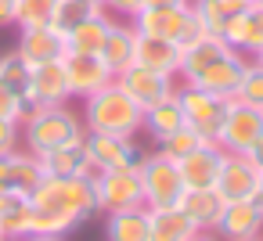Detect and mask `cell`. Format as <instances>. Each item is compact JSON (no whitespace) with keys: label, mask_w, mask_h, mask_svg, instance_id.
<instances>
[{"label":"cell","mask_w":263,"mask_h":241,"mask_svg":"<svg viewBox=\"0 0 263 241\" xmlns=\"http://www.w3.org/2000/svg\"><path fill=\"white\" fill-rule=\"evenodd\" d=\"M29 76H33V65L18 51H4V54H0V83H4L8 90H15L22 101L29 97Z\"/></svg>","instance_id":"f1b7e54d"},{"label":"cell","mask_w":263,"mask_h":241,"mask_svg":"<svg viewBox=\"0 0 263 241\" xmlns=\"http://www.w3.org/2000/svg\"><path fill=\"white\" fill-rule=\"evenodd\" d=\"M94 4H101V0H94Z\"/></svg>","instance_id":"c3c4849f"},{"label":"cell","mask_w":263,"mask_h":241,"mask_svg":"<svg viewBox=\"0 0 263 241\" xmlns=\"http://www.w3.org/2000/svg\"><path fill=\"white\" fill-rule=\"evenodd\" d=\"M252 241H263V234H259V237H252Z\"/></svg>","instance_id":"bcb514c9"},{"label":"cell","mask_w":263,"mask_h":241,"mask_svg":"<svg viewBox=\"0 0 263 241\" xmlns=\"http://www.w3.org/2000/svg\"><path fill=\"white\" fill-rule=\"evenodd\" d=\"M205 144V137L198 133V130H191V126H180L177 133H170L162 144H155L162 155H170V158H184V155H191L195 148H202Z\"/></svg>","instance_id":"d6a6232c"},{"label":"cell","mask_w":263,"mask_h":241,"mask_svg":"<svg viewBox=\"0 0 263 241\" xmlns=\"http://www.w3.org/2000/svg\"><path fill=\"white\" fill-rule=\"evenodd\" d=\"M72 90H69V76H65V58L62 62H44V65H33V76H29V97H26V115L33 108H44V105H69Z\"/></svg>","instance_id":"8fae6325"},{"label":"cell","mask_w":263,"mask_h":241,"mask_svg":"<svg viewBox=\"0 0 263 241\" xmlns=\"http://www.w3.org/2000/svg\"><path fill=\"white\" fill-rule=\"evenodd\" d=\"M180 126H187V123H184V108H180L177 94L166 97V101H159V105H152V108H144V126H141V133H148L152 144H162V140H166L170 133H177Z\"/></svg>","instance_id":"484cf974"},{"label":"cell","mask_w":263,"mask_h":241,"mask_svg":"<svg viewBox=\"0 0 263 241\" xmlns=\"http://www.w3.org/2000/svg\"><path fill=\"white\" fill-rule=\"evenodd\" d=\"M83 126L90 133H116V137H137L144 126V108L112 79L98 94L83 97Z\"/></svg>","instance_id":"7a4b0ae2"},{"label":"cell","mask_w":263,"mask_h":241,"mask_svg":"<svg viewBox=\"0 0 263 241\" xmlns=\"http://www.w3.org/2000/svg\"><path fill=\"white\" fill-rule=\"evenodd\" d=\"M83 148L90 155L94 173L98 169H134L144 158V148L134 137H116V133H90L83 137Z\"/></svg>","instance_id":"ba28073f"},{"label":"cell","mask_w":263,"mask_h":241,"mask_svg":"<svg viewBox=\"0 0 263 241\" xmlns=\"http://www.w3.org/2000/svg\"><path fill=\"white\" fill-rule=\"evenodd\" d=\"M249 158H252V162H256V166L263 169V137H259V140L252 144V151H249Z\"/></svg>","instance_id":"60d3db41"},{"label":"cell","mask_w":263,"mask_h":241,"mask_svg":"<svg viewBox=\"0 0 263 241\" xmlns=\"http://www.w3.org/2000/svg\"><path fill=\"white\" fill-rule=\"evenodd\" d=\"M213 187L223 202H249L259 191V166L249 155H223V166Z\"/></svg>","instance_id":"30bf717a"},{"label":"cell","mask_w":263,"mask_h":241,"mask_svg":"<svg viewBox=\"0 0 263 241\" xmlns=\"http://www.w3.org/2000/svg\"><path fill=\"white\" fill-rule=\"evenodd\" d=\"M116 83H119L141 108H152V105L173 97L180 79H177V76H166V72H152V69H144V65H130V69H123V72L116 76Z\"/></svg>","instance_id":"9c48e42d"},{"label":"cell","mask_w":263,"mask_h":241,"mask_svg":"<svg viewBox=\"0 0 263 241\" xmlns=\"http://www.w3.org/2000/svg\"><path fill=\"white\" fill-rule=\"evenodd\" d=\"M256 0H220V8L227 11V15H238V11H245V8H252Z\"/></svg>","instance_id":"f35d334b"},{"label":"cell","mask_w":263,"mask_h":241,"mask_svg":"<svg viewBox=\"0 0 263 241\" xmlns=\"http://www.w3.org/2000/svg\"><path fill=\"white\" fill-rule=\"evenodd\" d=\"M141 184H144V205L148 209H173L184 194V180H180V166L177 158L155 151H144L141 158Z\"/></svg>","instance_id":"277c9868"},{"label":"cell","mask_w":263,"mask_h":241,"mask_svg":"<svg viewBox=\"0 0 263 241\" xmlns=\"http://www.w3.org/2000/svg\"><path fill=\"white\" fill-rule=\"evenodd\" d=\"M231 47L223 44V36H202V40H195L191 47H184L180 51V72H177V79L180 83H195V76L198 72H205L220 54H227Z\"/></svg>","instance_id":"d4e9b609"},{"label":"cell","mask_w":263,"mask_h":241,"mask_svg":"<svg viewBox=\"0 0 263 241\" xmlns=\"http://www.w3.org/2000/svg\"><path fill=\"white\" fill-rule=\"evenodd\" d=\"M187 4H191L195 18L202 22V29H205L209 36H220V33H223V26H227V11L220 8V0H187Z\"/></svg>","instance_id":"836d02e7"},{"label":"cell","mask_w":263,"mask_h":241,"mask_svg":"<svg viewBox=\"0 0 263 241\" xmlns=\"http://www.w3.org/2000/svg\"><path fill=\"white\" fill-rule=\"evenodd\" d=\"M223 44L245 58H256L263 51V11L252 4L238 15H227V26H223Z\"/></svg>","instance_id":"9a60e30c"},{"label":"cell","mask_w":263,"mask_h":241,"mask_svg":"<svg viewBox=\"0 0 263 241\" xmlns=\"http://www.w3.org/2000/svg\"><path fill=\"white\" fill-rule=\"evenodd\" d=\"M0 119H15V123L26 119V101L15 90H8L4 83H0Z\"/></svg>","instance_id":"e575fe53"},{"label":"cell","mask_w":263,"mask_h":241,"mask_svg":"<svg viewBox=\"0 0 263 241\" xmlns=\"http://www.w3.org/2000/svg\"><path fill=\"white\" fill-rule=\"evenodd\" d=\"M44 180L40 158L26 148H15L8 155H0V191H33Z\"/></svg>","instance_id":"e0dca14e"},{"label":"cell","mask_w":263,"mask_h":241,"mask_svg":"<svg viewBox=\"0 0 263 241\" xmlns=\"http://www.w3.org/2000/svg\"><path fill=\"white\" fill-rule=\"evenodd\" d=\"M259 137H263V108H252V105H241V101L231 97L216 144L227 155H249Z\"/></svg>","instance_id":"52a82bcc"},{"label":"cell","mask_w":263,"mask_h":241,"mask_svg":"<svg viewBox=\"0 0 263 241\" xmlns=\"http://www.w3.org/2000/svg\"><path fill=\"white\" fill-rule=\"evenodd\" d=\"M234 101L252 105V108H263V65H259L256 58H249L245 76H241V83H238V90H234Z\"/></svg>","instance_id":"1f68e13d"},{"label":"cell","mask_w":263,"mask_h":241,"mask_svg":"<svg viewBox=\"0 0 263 241\" xmlns=\"http://www.w3.org/2000/svg\"><path fill=\"white\" fill-rule=\"evenodd\" d=\"M187 241H223V237H220L216 230H195V234H191Z\"/></svg>","instance_id":"ab89813d"},{"label":"cell","mask_w":263,"mask_h":241,"mask_svg":"<svg viewBox=\"0 0 263 241\" xmlns=\"http://www.w3.org/2000/svg\"><path fill=\"white\" fill-rule=\"evenodd\" d=\"M134 51H137V29L130 26V18H116L105 44H101V62L112 69V76H119L123 69L134 65Z\"/></svg>","instance_id":"ffe728a7"},{"label":"cell","mask_w":263,"mask_h":241,"mask_svg":"<svg viewBox=\"0 0 263 241\" xmlns=\"http://www.w3.org/2000/svg\"><path fill=\"white\" fill-rule=\"evenodd\" d=\"M98 11H101V4H94V0H58L51 26H58L62 33H69L72 26H80L83 18H90V15H98Z\"/></svg>","instance_id":"4dcf8cb0"},{"label":"cell","mask_w":263,"mask_h":241,"mask_svg":"<svg viewBox=\"0 0 263 241\" xmlns=\"http://www.w3.org/2000/svg\"><path fill=\"white\" fill-rule=\"evenodd\" d=\"M94 194H98V212H119V209H137L144 205V184L141 169H98L94 173Z\"/></svg>","instance_id":"8992f818"},{"label":"cell","mask_w":263,"mask_h":241,"mask_svg":"<svg viewBox=\"0 0 263 241\" xmlns=\"http://www.w3.org/2000/svg\"><path fill=\"white\" fill-rule=\"evenodd\" d=\"M256 202L263 205V169H259V191H256Z\"/></svg>","instance_id":"ee69618b"},{"label":"cell","mask_w":263,"mask_h":241,"mask_svg":"<svg viewBox=\"0 0 263 241\" xmlns=\"http://www.w3.org/2000/svg\"><path fill=\"white\" fill-rule=\"evenodd\" d=\"M223 198L216 194V187H184L177 209L195 223V230H216L220 212H223Z\"/></svg>","instance_id":"d6986e66"},{"label":"cell","mask_w":263,"mask_h":241,"mask_svg":"<svg viewBox=\"0 0 263 241\" xmlns=\"http://www.w3.org/2000/svg\"><path fill=\"white\" fill-rule=\"evenodd\" d=\"M245 65H249L245 54L227 51V54H220L205 72H198L191 87H202V90L220 94V97H234V90H238V83H241V76H245Z\"/></svg>","instance_id":"2e32d148"},{"label":"cell","mask_w":263,"mask_h":241,"mask_svg":"<svg viewBox=\"0 0 263 241\" xmlns=\"http://www.w3.org/2000/svg\"><path fill=\"white\" fill-rule=\"evenodd\" d=\"M36 158H40L44 176H90V173H94V166H90V155H87L83 140L65 144V148H54V151L36 155Z\"/></svg>","instance_id":"603a6c76"},{"label":"cell","mask_w":263,"mask_h":241,"mask_svg":"<svg viewBox=\"0 0 263 241\" xmlns=\"http://www.w3.org/2000/svg\"><path fill=\"white\" fill-rule=\"evenodd\" d=\"M223 155H227V151H223L220 144L205 140V144L195 148L191 155L177 158L184 187H213V184H216V173H220V166H223Z\"/></svg>","instance_id":"ac0fdd59"},{"label":"cell","mask_w":263,"mask_h":241,"mask_svg":"<svg viewBox=\"0 0 263 241\" xmlns=\"http://www.w3.org/2000/svg\"><path fill=\"white\" fill-rule=\"evenodd\" d=\"M112 22H116V18L101 8L98 15H90V18H83L80 26H72V29L65 33L69 54H98L101 44H105V36H108V29H112Z\"/></svg>","instance_id":"cb8c5ba5"},{"label":"cell","mask_w":263,"mask_h":241,"mask_svg":"<svg viewBox=\"0 0 263 241\" xmlns=\"http://www.w3.org/2000/svg\"><path fill=\"white\" fill-rule=\"evenodd\" d=\"M15 51L29 62V65H44V62H62L69 54L65 47V33L58 26H29L18 29V44Z\"/></svg>","instance_id":"7c38bea8"},{"label":"cell","mask_w":263,"mask_h":241,"mask_svg":"<svg viewBox=\"0 0 263 241\" xmlns=\"http://www.w3.org/2000/svg\"><path fill=\"white\" fill-rule=\"evenodd\" d=\"M195 234V223L173 205V209H152V241H187Z\"/></svg>","instance_id":"83f0119b"},{"label":"cell","mask_w":263,"mask_h":241,"mask_svg":"<svg viewBox=\"0 0 263 241\" xmlns=\"http://www.w3.org/2000/svg\"><path fill=\"white\" fill-rule=\"evenodd\" d=\"M105 241H152V209H119L105 212Z\"/></svg>","instance_id":"44dd1931"},{"label":"cell","mask_w":263,"mask_h":241,"mask_svg":"<svg viewBox=\"0 0 263 241\" xmlns=\"http://www.w3.org/2000/svg\"><path fill=\"white\" fill-rule=\"evenodd\" d=\"M134 65H144V69H152V72L177 76V72H180V47H177L173 40H159V36H137Z\"/></svg>","instance_id":"7402d4cb"},{"label":"cell","mask_w":263,"mask_h":241,"mask_svg":"<svg viewBox=\"0 0 263 241\" xmlns=\"http://www.w3.org/2000/svg\"><path fill=\"white\" fill-rule=\"evenodd\" d=\"M83 137H87L83 115H76L69 105H44L22 119V148L33 155H47L54 148L76 144Z\"/></svg>","instance_id":"3957f363"},{"label":"cell","mask_w":263,"mask_h":241,"mask_svg":"<svg viewBox=\"0 0 263 241\" xmlns=\"http://www.w3.org/2000/svg\"><path fill=\"white\" fill-rule=\"evenodd\" d=\"M177 4H187V0H144V8H177Z\"/></svg>","instance_id":"b9f144b4"},{"label":"cell","mask_w":263,"mask_h":241,"mask_svg":"<svg viewBox=\"0 0 263 241\" xmlns=\"http://www.w3.org/2000/svg\"><path fill=\"white\" fill-rule=\"evenodd\" d=\"M98 212L94 173L90 176H44L29 191V234L65 237Z\"/></svg>","instance_id":"6da1fadb"},{"label":"cell","mask_w":263,"mask_h":241,"mask_svg":"<svg viewBox=\"0 0 263 241\" xmlns=\"http://www.w3.org/2000/svg\"><path fill=\"white\" fill-rule=\"evenodd\" d=\"M54 8H58V0H18L15 4V26L18 29L51 26L54 22Z\"/></svg>","instance_id":"f546056e"},{"label":"cell","mask_w":263,"mask_h":241,"mask_svg":"<svg viewBox=\"0 0 263 241\" xmlns=\"http://www.w3.org/2000/svg\"><path fill=\"white\" fill-rule=\"evenodd\" d=\"M29 234V194L26 191H0V237H26Z\"/></svg>","instance_id":"4316f807"},{"label":"cell","mask_w":263,"mask_h":241,"mask_svg":"<svg viewBox=\"0 0 263 241\" xmlns=\"http://www.w3.org/2000/svg\"><path fill=\"white\" fill-rule=\"evenodd\" d=\"M0 241H11V237H0Z\"/></svg>","instance_id":"7dc6e473"},{"label":"cell","mask_w":263,"mask_h":241,"mask_svg":"<svg viewBox=\"0 0 263 241\" xmlns=\"http://www.w3.org/2000/svg\"><path fill=\"white\" fill-rule=\"evenodd\" d=\"M15 4L18 0H0V29L15 26Z\"/></svg>","instance_id":"74e56055"},{"label":"cell","mask_w":263,"mask_h":241,"mask_svg":"<svg viewBox=\"0 0 263 241\" xmlns=\"http://www.w3.org/2000/svg\"><path fill=\"white\" fill-rule=\"evenodd\" d=\"M101 8H105L112 18H134V15L144 8V0H101Z\"/></svg>","instance_id":"8d00e7d4"},{"label":"cell","mask_w":263,"mask_h":241,"mask_svg":"<svg viewBox=\"0 0 263 241\" xmlns=\"http://www.w3.org/2000/svg\"><path fill=\"white\" fill-rule=\"evenodd\" d=\"M177 101H180V108H184V123H187L191 130H198L205 140H213V144H216L231 97L209 94V90L191 87V83H177Z\"/></svg>","instance_id":"5b68a950"},{"label":"cell","mask_w":263,"mask_h":241,"mask_svg":"<svg viewBox=\"0 0 263 241\" xmlns=\"http://www.w3.org/2000/svg\"><path fill=\"white\" fill-rule=\"evenodd\" d=\"M216 234L223 241H252L263 234V205L256 198L249 202H227L216 223Z\"/></svg>","instance_id":"4fadbf2b"},{"label":"cell","mask_w":263,"mask_h":241,"mask_svg":"<svg viewBox=\"0 0 263 241\" xmlns=\"http://www.w3.org/2000/svg\"><path fill=\"white\" fill-rule=\"evenodd\" d=\"M18 241H65V237H58V234H26Z\"/></svg>","instance_id":"7bdbcfd3"},{"label":"cell","mask_w":263,"mask_h":241,"mask_svg":"<svg viewBox=\"0 0 263 241\" xmlns=\"http://www.w3.org/2000/svg\"><path fill=\"white\" fill-rule=\"evenodd\" d=\"M256 62H259V65H263V51H259V54H256Z\"/></svg>","instance_id":"f6af8a7d"},{"label":"cell","mask_w":263,"mask_h":241,"mask_svg":"<svg viewBox=\"0 0 263 241\" xmlns=\"http://www.w3.org/2000/svg\"><path fill=\"white\" fill-rule=\"evenodd\" d=\"M15 148H22V123L0 119V155H8V151H15Z\"/></svg>","instance_id":"d590c367"},{"label":"cell","mask_w":263,"mask_h":241,"mask_svg":"<svg viewBox=\"0 0 263 241\" xmlns=\"http://www.w3.org/2000/svg\"><path fill=\"white\" fill-rule=\"evenodd\" d=\"M65 76L72 97H90L116 79L112 69L101 62V54H65Z\"/></svg>","instance_id":"5bb4252c"}]
</instances>
